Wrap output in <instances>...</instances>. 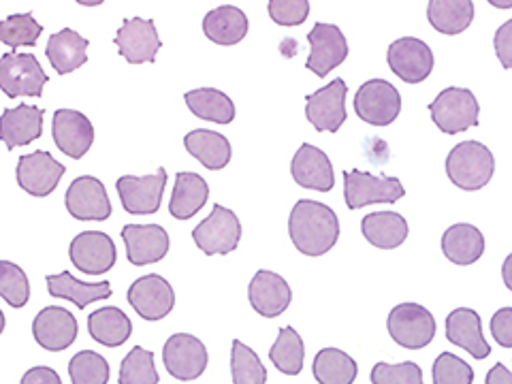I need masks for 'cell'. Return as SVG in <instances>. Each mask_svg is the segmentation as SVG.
<instances>
[{
  "label": "cell",
  "instance_id": "obj_1",
  "mask_svg": "<svg viewBox=\"0 0 512 384\" xmlns=\"http://www.w3.org/2000/svg\"><path fill=\"white\" fill-rule=\"evenodd\" d=\"M288 235L301 254L323 256L338 244L340 220L329 205L301 199L288 216Z\"/></svg>",
  "mask_w": 512,
  "mask_h": 384
},
{
  "label": "cell",
  "instance_id": "obj_2",
  "mask_svg": "<svg viewBox=\"0 0 512 384\" xmlns=\"http://www.w3.org/2000/svg\"><path fill=\"white\" fill-rule=\"evenodd\" d=\"M495 171V158L491 150L480 141H461L446 158V173L461 190H480L485 188Z\"/></svg>",
  "mask_w": 512,
  "mask_h": 384
},
{
  "label": "cell",
  "instance_id": "obj_3",
  "mask_svg": "<svg viewBox=\"0 0 512 384\" xmlns=\"http://www.w3.org/2000/svg\"><path fill=\"white\" fill-rule=\"evenodd\" d=\"M434 124L446 135H459L478 124L480 107L468 88H446L429 103Z\"/></svg>",
  "mask_w": 512,
  "mask_h": 384
},
{
  "label": "cell",
  "instance_id": "obj_4",
  "mask_svg": "<svg viewBox=\"0 0 512 384\" xmlns=\"http://www.w3.org/2000/svg\"><path fill=\"white\" fill-rule=\"evenodd\" d=\"M393 342L408 350H421L436 338V318L419 303H399L387 318Z\"/></svg>",
  "mask_w": 512,
  "mask_h": 384
},
{
  "label": "cell",
  "instance_id": "obj_5",
  "mask_svg": "<svg viewBox=\"0 0 512 384\" xmlns=\"http://www.w3.org/2000/svg\"><path fill=\"white\" fill-rule=\"evenodd\" d=\"M404 195V184L389 175H372L359 169L344 173V199L348 210H361L374 203H395Z\"/></svg>",
  "mask_w": 512,
  "mask_h": 384
},
{
  "label": "cell",
  "instance_id": "obj_6",
  "mask_svg": "<svg viewBox=\"0 0 512 384\" xmlns=\"http://www.w3.org/2000/svg\"><path fill=\"white\" fill-rule=\"evenodd\" d=\"M192 239L207 256L231 254L237 250L239 239H242V222L229 207L216 203L212 214L192 231Z\"/></svg>",
  "mask_w": 512,
  "mask_h": 384
},
{
  "label": "cell",
  "instance_id": "obj_7",
  "mask_svg": "<svg viewBox=\"0 0 512 384\" xmlns=\"http://www.w3.org/2000/svg\"><path fill=\"white\" fill-rule=\"evenodd\" d=\"M357 116L372 126H389L402 111V94L387 79H370L355 96Z\"/></svg>",
  "mask_w": 512,
  "mask_h": 384
},
{
  "label": "cell",
  "instance_id": "obj_8",
  "mask_svg": "<svg viewBox=\"0 0 512 384\" xmlns=\"http://www.w3.org/2000/svg\"><path fill=\"white\" fill-rule=\"evenodd\" d=\"M47 73L32 54H5L0 58V90L9 99L18 96H41Z\"/></svg>",
  "mask_w": 512,
  "mask_h": 384
},
{
  "label": "cell",
  "instance_id": "obj_9",
  "mask_svg": "<svg viewBox=\"0 0 512 384\" xmlns=\"http://www.w3.org/2000/svg\"><path fill=\"white\" fill-rule=\"evenodd\" d=\"M387 62L402 82L421 84L434 71V52L421 39L402 37L389 45Z\"/></svg>",
  "mask_w": 512,
  "mask_h": 384
},
{
  "label": "cell",
  "instance_id": "obj_10",
  "mask_svg": "<svg viewBox=\"0 0 512 384\" xmlns=\"http://www.w3.org/2000/svg\"><path fill=\"white\" fill-rule=\"evenodd\" d=\"M163 361L167 372L182 382L197 380L207 367V348L205 344L190 333H175L165 342Z\"/></svg>",
  "mask_w": 512,
  "mask_h": 384
},
{
  "label": "cell",
  "instance_id": "obj_11",
  "mask_svg": "<svg viewBox=\"0 0 512 384\" xmlns=\"http://www.w3.org/2000/svg\"><path fill=\"white\" fill-rule=\"evenodd\" d=\"M346 94L344 79H333L331 84L306 96V116L320 133H338L346 122Z\"/></svg>",
  "mask_w": 512,
  "mask_h": 384
},
{
  "label": "cell",
  "instance_id": "obj_12",
  "mask_svg": "<svg viewBox=\"0 0 512 384\" xmlns=\"http://www.w3.org/2000/svg\"><path fill=\"white\" fill-rule=\"evenodd\" d=\"M165 186H167L165 167H160L152 175H143V178L122 175V178L116 182L124 210L128 214H141V216L158 212L160 201H163Z\"/></svg>",
  "mask_w": 512,
  "mask_h": 384
},
{
  "label": "cell",
  "instance_id": "obj_13",
  "mask_svg": "<svg viewBox=\"0 0 512 384\" xmlns=\"http://www.w3.org/2000/svg\"><path fill=\"white\" fill-rule=\"evenodd\" d=\"M312 52L308 56L306 69L316 77H325L348 58V41L344 32L335 24L318 22L308 35Z\"/></svg>",
  "mask_w": 512,
  "mask_h": 384
},
{
  "label": "cell",
  "instance_id": "obj_14",
  "mask_svg": "<svg viewBox=\"0 0 512 384\" xmlns=\"http://www.w3.org/2000/svg\"><path fill=\"white\" fill-rule=\"evenodd\" d=\"M64 175V165L50 152H32L18 160L15 178L24 192L32 197H47L52 195Z\"/></svg>",
  "mask_w": 512,
  "mask_h": 384
},
{
  "label": "cell",
  "instance_id": "obj_15",
  "mask_svg": "<svg viewBox=\"0 0 512 384\" xmlns=\"http://www.w3.org/2000/svg\"><path fill=\"white\" fill-rule=\"evenodd\" d=\"M73 265L86 276H103L116 265V244L101 231L79 233L69 248Z\"/></svg>",
  "mask_w": 512,
  "mask_h": 384
},
{
  "label": "cell",
  "instance_id": "obj_16",
  "mask_svg": "<svg viewBox=\"0 0 512 384\" xmlns=\"http://www.w3.org/2000/svg\"><path fill=\"white\" fill-rule=\"evenodd\" d=\"M128 303L143 320H163L175 306V293L163 276L150 274L131 284Z\"/></svg>",
  "mask_w": 512,
  "mask_h": 384
},
{
  "label": "cell",
  "instance_id": "obj_17",
  "mask_svg": "<svg viewBox=\"0 0 512 384\" xmlns=\"http://www.w3.org/2000/svg\"><path fill=\"white\" fill-rule=\"evenodd\" d=\"M64 205L77 220H107L111 216V201L101 180L82 175L71 182L64 195Z\"/></svg>",
  "mask_w": 512,
  "mask_h": 384
},
{
  "label": "cell",
  "instance_id": "obj_18",
  "mask_svg": "<svg viewBox=\"0 0 512 384\" xmlns=\"http://www.w3.org/2000/svg\"><path fill=\"white\" fill-rule=\"evenodd\" d=\"M122 239L128 261L137 267L163 261L169 252V235L158 224H126Z\"/></svg>",
  "mask_w": 512,
  "mask_h": 384
},
{
  "label": "cell",
  "instance_id": "obj_19",
  "mask_svg": "<svg viewBox=\"0 0 512 384\" xmlns=\"http://www.w3.org/2000/svg\"><path fill=\"white\" fill-rule=\"evenodd\" d=\"M52 135L56 146L62 154L69 158H84L86 152L92 148L94 141V126L92 122L75 109H58L54 114Z\"/></svg>",
  "mask_w": 512,
  "mask_h": 384
},
{
  "label": "cell",
  "instance_id": "obj_20",
  "mask_svg": "<svg viewBox=\"0 0 512 384\" xmlns=\"http://www.w3.org/2000/svg\"><path fill=\"white\" fill-rule=\"evenodd\" d=\"M250 306L265 318H276L284 314L293 301V291L288 282L274 271H256L248 286Z\"/></svg>",
  "mask_w": 512,
  "mask_h": 384
},
{
  "label": "cell",
  "instance_id": "obj_21",
  "mask_svg": "<svg viewBox=\"0 0 512 384\" xmlns=\"http://www.w3.org/2000/svg\"><path fill=\"white\" fill-rule=\"evenodd\" d=\"M114 41L118 45L120 56H124V60L131 64L154 62L158 50L163 47V41L158 39V30L154 22L141 18L126 20L120 26Z\"/></svg>",
  "mask_w": 512,
  "mask_h": 384
},
{
  "label": "cell",
  "instance_id": "obj_22",
  "mask_svg": "<svg viewBox=\"0 0 512 384\" xmlns=\"http://www.w3.org/2000/svg\"><path fill=\"white\" fill-rule=\"evenodd\" d=\"M293 180L308 190L316 192H329L335 186V173L329 156L310 143H303V146L295 152L293 163H291Z\"/></svg>",
  "mask_w": 512,
  "mask_h": 384
},
{
  "label": "cell",
  "instance_id": "obj_23",
  "mask_svg": "<svg viewBox=\"0 0 512 384\" xmlns=\"http://www.w3.org/2000/svg\"><path fill=\"white\" fill-rule=\"evenodd\" d=\"M32 335L41 348L60 352L77 338V318L64 308H43L32 323Z\"/></svg>",
  "mask_w": 512,
  "mask_h": 384
},
{
  "label": "cell",
  "instance_id": "obj_24",
  "mask_svg": "<svg viewBox=\"0 0 512 384\" xmlns=\"http://www.w3.org/2000/svg\"><path fill=\"white\" fill-rule=\"evenodd\" d=\"M446 340L453 346L468 350L478 361L491 355V346L483 338V323L478 312L470 308H457L446 318Z\"/></svg>",
  "mask_w": 512,
  "mask_h": 384
},
{
  "label": "cell",
  "instance_id": "obj_25",
  "mask_svg": "<svg viewBox=\"0 0 512 384\" xmlns=\"http://www.w3.org/2000/svg\"><path fill=\"white\" fill-rule=\"evenodd\" d=\"M45 111L32 105H18L5 109L0 116V141H5L7 150L28 146L43 133Z\"/></svg>",
  "mask_w": 512,
  "mask_h": 384
},
{
  "label": "cell",
  "instance_id": "obj_26",
  "mask_svg": "<svg viewBox=\"0 0 512 384\" xmlns=\"http://www.w3.org/2000/svg\"><path fill=\"white\" fill-rule=\"evenodd\" d=\"M88 45L90 41L79 35V32L64 28L47 41L45 56L58 75H69L86 64Z\"/></svg>",
  "mask_w": 512,
  "mask_h": 384
},
{
  "label": "cell",
  "instance_id": "obj_27",
  "mask_svg": "<svg viewBox=\"0 0 512 384\" xmlns=\"http://www.w3.org/2000/svg\"><path fill=\"white\" fill-rule=\"evenodd\" d=\"M210 197V186L197 173L180 171L175 175V186L169 201V214L175 220H190L197 216Z\"/></svg>",
  "mask_w": 512,
  "mask_h": 384
},
{
  "label": "cell",
  "instance_id": "obj_28",
  "mask_svg": "<svg viewBox=\"0 0 512 384\" xmlns=\"http://www.w3.org/2000/svg\"><path fill=\"white\" fill-rule=\"evenodd\" d=\"M203 32L216 45H237L248 35V18L239 7L222 5L205 13Z\"/></svg>",
  "mask_w": 512,
  "mask_h": 384
},
{
  "label": "cell",
  "instance_id": "obj_29",
  "mask_svg": "<svg viewBox=\"0 0 512 384\" xmlns=\"http://www.w3.org/2000/svg\"><path fill=\"white\" fill-rule=\"evenodd\" d=\"M442 252L455 265H472L485 252V237L468 222L453 224L442 235Z\"/></svg>",
  "mask_w": 512,
  "mask_h": 384
},
{
  "label": "cell",
  "instance_id": "obj_30",
  "mask_svg": "<svg viewBox=\"0 0 512 384\" xmlns=\"http://www.w3.org/2000/svg\"><path fill=\"white\" fill-rule=\"evenodd\" d=\"M184 148L192 158H197L199 163L210 171H220L227 167L233 154L227 137L216 131H205V128L190 131L184 137Z\"/></svg>",
  "mask_w": 512,
  "mask_h": 384
},
{
  "label": "cell",
  "instance_id": "obj_31",
  "mask_svg": "<svg viewBox=\"0 0 512 384\" xmlns=\"http://www.w3.org/2000/svg\"><path fill=\"white\" fill-rule=\"evenodd\" d=\"M361 231L374 248L393 250L406 242L408 222L397 212H372L363 218Z\"/></svg>",
  "mask_w": 512,
  "mask_h": 384
},
{
  "label": "cell",
  "instance_id": "obj_32",
  "mask_svg": "<svg viewBox=\"0 0 512 384\" xmlns=\"http://www.w3.org/2000/svg\"><path fill=\"white\" fill-rule=\"evenodd\" d=\"M47 291L52 297L69 299L73 301L79 310L94 301H103L111 297V284L109 282H82L69 271H62L58 276H47Z\"/></svg>",
  "mask_w": 512,
  "mask_h": 384
},
{
  "label": "cell",
  "instance_id": "obj_33",
  "mask_svg": "<svg viewBox=\"0 0 512 384\" xmlns=\"http://www.w3.org/2000/svg\"><path fill=\"white\" fill-rule=\"evenodd\" d=\"M427 22L442 35H461L474 22L472 0H429Z\"/></svg>",
  "mask_w": 512,
  "mask_h": 384
},
{
  "label": "cell",
  "instance_id": "obj_34",
  "mask_svg": "<svg viewBox=\"0 0 512 384\" xmlns=\"http://www.w3.org/2000/svg\"><path fill=\"white\" fill-rule=\"evenodd\" d=\"M88 331L94 342L118 348L131 338L133 323L120 308H101L88 316Z\"/></svg>",
  "mask_w": 512,
  "mask_h": 384
},
{
  "label": "cell",
  "instance_id": "obj_35",
  "mask_svg": "<svg viewBox=\"0 0 512 384\" xmlns=\"http://www.w3.org/2000/svg\"><path fill=\"white\" fill-rule=\"evenodd\" d=\"M188 109L197 118L214 124H231L235 120V105L227 94L216 88H199L184 94Z\"/></svg>",
  "mask_w": 512,
  "mask_h": 384
},
{
  "label": "cell",
  "instance_id": "obj_36",
  "mask_svg": "<svg viewBox=\"0 0 512 384\" xmlns=\"http://www.w3.org/2000/svg\"><path fill=\"white\" fill-rule=\"evenodd\" d=\"M312 372L318 384H352L357 380L359 365L340 348H323L314 357Z\"/></svg>",
  "mask_w": 512,
  "mask_h": 384
},
{
  "label": "cell",
  "instance_id": "obj_37",
  "mask_svg": "<svg viewBox=\"0 0 512 384\" xmlns=\"http://www.w3.org/2000/svg\"><path fill=\"white\" fill-rule=\"evenodd\" d=\"M269 359L276 370L286 376L301 374L303 359H306V346H303L301 335L293 327H282L276 344L269 350Z\"/></svg>",
  "mask_w": 512,
  "mask_h": 384
},
{
  "label": "cell",
  "instance_id": "obj_38",
  "mask_svg": "<svg viewBox=\"0 0 512 384\" xmlns=\"http://www.w3.org/2000/svg\"><path fill=\"white\" fill-rule=\"evenodd\" d=\"M231 376L233 384H265L267 370L259 355L244 342L233 340L231 348Z\"/></svg>",
  "mask_w": 512,
  "mask_h": 384
},
{
  "label": "cell",
  "instance_id": "obj_39",
  "mask_svg": "<svg viewBox=\"0 0 512 384\" xmlns=\"http://www.w3.org/2000/svg\"><path fill=\"white\" fill-rule=\"evenodd\" d=\"M154 363L152 350L135 346L120 365L118 384H158L160 378Z\"/></svg>",
  "mask_w": 512,
  "mask_h": 384
},
{
  "label": "cell",
  "instance_id": "obj_40",
  "mask_svg": "<svg viewBox=\"0 0 512 384\" xmlns=\"http://www.w3.org/2000/svg\"><path fill=\"white\" fill-rule=\"evenodd\" d=\"M43 32V26L32 18V13L9 15L0 22V43L9 47H35Z\"/></svg>",
  "mask_w": 512,
  "mask_h": 384
},
{
  "label": "cell",
  "instance_id": "obj_41",
  "mask_svg": "<svg viewBox=\"0 0 512 384\" xmlns=\"http://www.w3.org/2000/svg\"><path fill=\"white\" fill-rule=\"evenodd\" d=\"M69 378L73 384H107L109 363L94 350H82L69 361Z\"/></svg>",
  "mask_w": 512,
  "mask_h": 384
},
{
  "label": "cell",
  "instance_id": "obj_42",
  "mask_svg": "<svg viewBox=\"0 0 512 384\" xmlns=\"http://www.w3.org/2000/svg\"><path fill=\"white\" fill-rule=\"evenodd\" d=\"M0 297L11 308H24L30 299V284L24 269L11 261H0Z\"/></svg>",
  "mask_w": 512,
  "mask_h": 384
},
{
  "label": "cell",
  "instance_id": "obj_43",
  "mask_svg": "<svg viewBox=\"0 0 512 384\" xmlns=\"http://www.w3.org/2000/svg\"><path fill=\"white\" fill-rule=\"evenodd\" d=\"M434 384H472L474 382V370L472 365L463 361L461 357L453 355V352H442V355L434 363Z\"/></svg>",
  "mask_w": 512,
  "mask_h": 384
},
{
  "label": "cell",
  "instance_id": "obj_44",
  "mask_svg": "<svg viewBox=\"0 0 512 384\" xmlns=\"http://www.w3.org/2000/svg\"><path fill=\"white\" fill-rule=\"evenodd\" d=\"M374 384H423V370L414 361L406 363H376L372 370Z\"/></svg>",
  "mask_w": 512,
  "mask_h": 384
},
{
  "label": "cell",
  "instance_id": "obj_45",
  "mask_svg": "<svg viewBox=\"0 0 512 384\" xmlns=\"http://www.w3.org/2000/svg\"><path fill=\"white\" fill-rule=\"evenodd\" d=\"M267 11L278 26H301L310 15V0H269Z\"/></svg>",
  "mask_w": 512,
  "mask_h": 384
},
{
  "label": "cell",
  "instance_id": "obj_46",
  "mask_svg": "<svg viewBox=\"0 0 512 384\" xmlns=\"http://www.w3.org/2000/svg\"><path fill=\"white\" fill-rule=\"evenodd\" d=\"M491 335L500 346L512 348V308H502L491 318Z\"/></svg>",
  "mask_w": 512,
  "mask_h": 384
},
{
  "label": "cell",
  "instance_id": "obj_47",
  "mask_svg": "<svg viewBox=\"0 0 512 384\" xmlns=\"http://www.w3.org/2000/svg\"><path fill=\"white\" fill-rule=\"evenodd\" d=\"M495 54H498L502 67L510 69L512 67V20L504 22V26L495 32L493 39Z\"/></svg>",
  "mask_w": 512,
  "mask_h": 384
},
{
  "label": "cell",
  "instance_id": "obj_48",
  "mask_svg": "<svg viewBox=\"0 0 512 384\" xmlns=\"http://www.w3.org/2000/svg\"><path fill=\"white\" fill-rule=\"evenodd\" d=\"M20 384H62V380H60L58 372L52 370V367L37 365L24 374Z\"/></svg>",
  "mask_w": 512,
  "mask_h": 384
},
{
  "label": "cell",
  "instance_id": "obj_49",
  "mask_svg": "<svg viewBox=\"0 0 512 384\" xmlns=\"http://www.w3.org/2000/svg\"><path fill=\"white\" fill-rule=\"evenodd\" d=\"M487 384H512V374L504 363H495L489 374H487Z\"/></svg>",
  "mask_w": 512,
  "mask_h": 384
},
{
  "label": "cell",
  "instance_id": "obj_50",
  "mask_svg": "<svg viewBox=\"0 0 512 384\" xmlns=\"http://www.w3.org/2000/svg\"><path fill=\"white\" fill-rule=\"evenodd\" d=\"M487 3L498 9H512V0H487Z\"/></svg>",
  "mask_w": 512,
  "mask_h": 384
},
{
  "label": "cell",
  "instance_id": "obj_51",
  "mask_svg": "<svg viewBox=\"0 0 512 384\" xmlns=\"http://www.w3.org/2000/svg\"><path fill=\"white\" fill-rule=\"evenodd\" d=\"M75 3L84 5V7H99V5L105 3V0H75Z\"/></svg>",
  "mask_w": 512,
  "mask_h": 384
},
{
  "label": "cell",
  "instance_id": "obj_52",
  "mask_svg": "<svg viewBox=\"0 0 512 384\" xmlns=\"http://www.w3.org/2000/svg\"><path fill=\"white\" fill-rule=\"evenodd\" d=\"M5 331V314H3V310H0V333Z\"/></svg>",
  "mask_w": 512,
  "mask_h": 384
}]
</instances>
